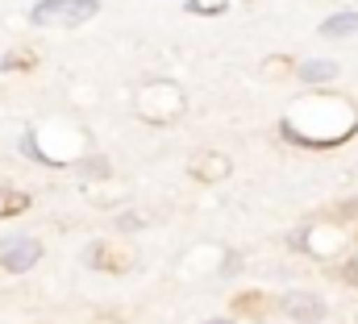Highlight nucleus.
Returning <instances> with one entry per match:
<instances>
[{
    "label": "nucleus",
    "mask_w": 358,
    "mask_h": 324,
    "mask_svg": "<svg viewBox=\"0 0 358 324\" xmlns=\"http://www.w3.org/2000/svg\"><path fill=\"white\" fill-rule=\"evenodd\" d=\"M100 13V0H38L29 4L34 29H80Z\"/></svg>",
    "instance_id": "nucleus-1"
},
{
    "label": "nucleus",
    "mask_w": 358,
    "mask_h": 324,
    "mask_svg": "<svg viewBox=\"0 0 358 324\" xmlns=\"http://www.w3.org/2000/svg\"><path fill=\"white\" fill-rule=\"evenodd\" d=\"M34 262H42V242L29 237V233H13L0 242V270L8 274H25L34 270Z\"/></svg>",
    "instance_id": "nucleus-2"
},
{
    "label": "nucleus",
    "mask_w": 358,
    "mask_h": 324,
    "mask_svg": "<svg viewBox=\"0 0 358 324\" xmlns=\"http://www.w3.org/2000/svg\"><path fill=\"white\" fill-rule=\"evenodd\" d=\"M279 312L292 316L296 324H317L325 321V300L308 295V291H287V295H279Z\"/></svg>",
    "instance_id": "nucleus-3"
},
{
    "label": "nucleus",
    "mask_w": 358,
    "mask_h": 324,
    "mask_svg": "<svg viewBox=\"0 0 358 324\" xmlns=\"http://www.w3.org/2000/svg\"><path fill=\"white\" fill-rule=\"evenodd\" d=\"M296 75L300 83H308V87H321V83H334L342 75V67L334 63V59H304L300 67H296Z\"/></svg>",
    "instance_id": "nucleus-4"
},
{
    "label": "nucleus",
    "mask_w": 358,
    "mask_h": 324,
    "mask_svg": "<svg viewBox=\"0 0 358 324\" xmlns=\"http://www.w3.org/2000/svg\"><path fill=\"white\" fill-rule=\"evenodd\" d=\"M321 38H355L358 34V8H342V13H329L321 25H317Z\"/></svg>",
    "instance_id": "nucleus-5"
},
{
    "label": "nucleus",
    "mask_w": 358,
    "mask_h": 324,
    "mask_svg": "<svg viewBox=\"0 0 358 324\" xmlns=\"http://www.w3.org/2000/svg\"><path fill=\"white\" fill-rule=\"evenodd\" d=\"M183 8L192 17H221L229 8V0H183Z\"/></svg>",
    "instance_id": "nucleus-6"
},
{
    "label": "nucleus",
    "mask_w": 358,
    "mask_h": 324,
    "mask_svg": "<svg viewBox=\"0 0 358 324\" xmlns=\"http://www.w3.org/2000/svg\"><path fill=\"white\" fill-rule=\"evenodd\" d=\"M25 59H34V54H29V50H17V54L8 50V54L0 59V71H13V67H34V63H25Z\"/></svg>",
    "instance_id": "nucleus-7"
},
{
    "label": "nucleus",
    "mask_w": 358,
    "mask_h": 324,
    "mask_svg": "<svg viewBox=\"0 0 358 324\" xmlns=\"http://www.w3.org/2000/svg\"><path fill=\"white\" fill-rule=\"evenodd\" d=\"M204 324H234L229 316H217V321H204Z\"/></svg>",
    "instance_id": "nucleus-8"
}]
</instances>
